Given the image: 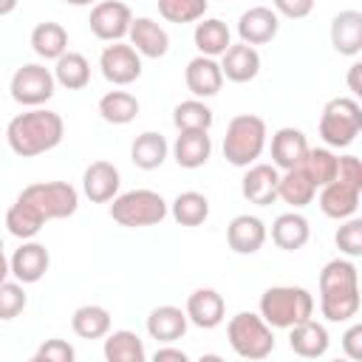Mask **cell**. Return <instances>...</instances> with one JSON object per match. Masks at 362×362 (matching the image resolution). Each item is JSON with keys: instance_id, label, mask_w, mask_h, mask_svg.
I'll return each instance as SVG.
<instances>
[{"instance_id": "39", "label": "cell", "mask_w": 362, "mask_h": 362, "mask_svg": "<svg viewBox=\"0 0 362 362\" xmlns=\"http://www.w3.org/2000/svg\"><path fill=\"white\" fill-rule=\"evenodd\" d=\"M212 119H215L212 110L201 99H187V102L175 105V110H173V124L178 130H209Z\"/></svg>"}, {"instance_id": "48", "label": "cell", "mask_w": 362, "mask_h": 362, "mask_svg": "<svg viewBox=\"0 0 362 362\" xmlns=\"http://www.w3.org/2000/svg\"><path fill=\"white\" fill-rule=\"evenodd\" d=\"M156 362H187V354L181 348H158L153 354Z\"/></svg>"}, {"instance_id": "31", "label": "cell", "mask_w": 362, "mask_h": 362, "mask_svg": "<svg viewBox=\"0 0 362 362\" xmlns=\"http://www.w3.org/2000/svg\"><path fill=\"white\" fill-rule=\"evenodd\" d=\"M71 328L82 339H102L110 331V311L105 305H79L71 317Z\"/></svg>"}, {"instance_id": "24", "label": "cell", "mask_w": 362, "mask_h": 362, "mask_svg": "<svg viewBox=\"0 0 362 362\" xmlns=\"http://www.w3.org/2000/svg\"><path fill=\"white\" fill-rule=\"evenodd\" d=\"M221 57H223L221 74L232 82H252L260 74V54L255 51V45L238 42V45H229Z\"/></svg>"}, {"instance_id": "22", "label": "cell", "mask_w": 362, "mask_h": 362, "mask_svg": "<svg viewBox=\"0 0 362 362\" xmlns=\"http://www.w3.org/2000/svg\"><path fill=\"white\" fill-rule=\"evenodd\" d=\"M226 243L238 255H255L266 243V226L255 215H238L226 226Z\"/></svg>"}, {"instance_id": "34", "label": "cell", "mask_w": 362, "mask_h": 362, "mask_svg": "<svg viewBox=\"0 0 362 362\" xmlns=\"http://www.w3.org/2000/svg\"><path fill=\"white\" fill-rule=\"evenodd\" d=\"M105 359L107 362H144L147 351L144 342L139 339V334L133 331H107L105 339Z\"/></svg>"}, {"instance_id": "30", "label": "cell", "mask_w": 362, "mask_h": 362, "mask_svg": "<svg viewBox=\"0 0 362 362\" xmlns=\"http://www.w3.org/2000/svg\"><path fill=\"white\" fill-rule=\"evenodd\" d=\"M192 40H195V48H198L204 57H212V59H215V57H221V54L232 45L229 25H226L223 20H218V17L201 20V23L195 25Z\"/></svg>"}, {"instance_id": "15", "label": "cell", "mask_w": 362, "mask_h": 362, "mask_svg": "<svg viewBox=\"0 0 362 362\" xmlns=\"http://www.w3.org/2000/svg\"><path fill=\"white\" fill-rule=\"evenodd\" d=\"M184 82H187V88L195 99H209L223 88V74H221V65L212 57L198 54L195 59L187 62Z\"/></svg>"}, {"instance_id": "36", "label": "cell", "mask_w": 362, "mask_h": 362, "mask_svg": "<svg viewBox=\"0 0 362 362\" xmlns=\"http://www.w3.org/2000/svg\"><path fill=\"white\" fill-rule=\"evenodd\" d=\"M300 170H303V173L311 178V184L320 189V187H325L328 181L337 178V156H334L328 147H308V153H305Z\"/></svg>"}, {"instance_id": "1", "label": "cell", "mask_w": 362, "mask_h": 362, "mask_svg": "<svg viewBox=\"0 0 362 362\" xmlns=\"http://www.w3.org/2000/svg\"><path fill=\"white\" fill-rule=\"evenodd\" d=\"M62 136H65L62 116L45 107H31L25 113H17L6 127L8 147L20 158H34L40 153L54 150L62 141Z\"/></svg>"}, {"instance_id": "51", "label": "cell", "mask_w": 362, "mask_h": 362, "mask_svg": "<svg viewBox=\"0 0 362 362\" xmlns=\"http://www.w3.org/2000/svg\"><path fill=\"white\" fill-rule=\"evenodd\" d=\"M17 3H20V0H0V17L11 14V11L17 8Z\"/></svg>"}, {"instance_id": "5", "label": "cell", "mask_w": 362, "mask_h": 362, "mask_svg": "<svg viewBox=\"0 0 362 362\" xmlns=\"http://www.w3.org/2000/svg\"><path fill=\"white\" fill-rule=\"evenodd\" d=\"M226 337H229L232 351L240 359H266L274 351L272 325L260 314H252V311L235 314L226 325Z\"/></svg>"}, {"instance_id": "12", "label": "cell", "mask_w": 362, "mask_h": 362, "mask_svg": "<svg viewBox=\"0 0 362 362\" xmlns=\"http://www.w3.org/2000/svg\"><path fill=\"white\" fill-rule=\"evenodd\" d=\"M48 266H51V255H48V249H45L42 243H37V240L23 243V246L11 255V260H8V272H11L14 280H20L23 286L40 283V280L45 277Z\"/></svg>"}, {"instance_id": "13", "label": "cell", "mask_w": 362, "mask_h": 362, "mask_svg": "<svg viewBox=\"0 0 362 362\" xmlns=\"http://www.w3.org/2000/svg\"><path fill=\"white\" fill-rule=\"evenodd\" d=\"M277 181H280V173L274 164H249L240 181V192L249 204L269 206L277 201Z\"/></svg>"}, {"instance_id": "38", "label": "cell", "mask_w": 362, "mask_h": 362, "mask_svg": "<svg viewBox=\"0 0 362 362\" xmlns=\"http://www.w3.org/2000/svg\"><path fill=\"white\" fill-rule=\"evenodd\" d=\"M42 226H45V221H42L31 206H25V204H20V201H14V204L8 206V212H6V229H8L14 238H20V240H31Z\"/></svg>"}, {"instance_id": "50", "label": "cell", "mask_w": 362, "mask_h": 362, "mask_svg": "<svg viewBox=\"0 0 362 362\" xmlns=\"http://www.w3.org/2000/svg\"><path fill=\"white\" fill-rule=\"evenodd\" d=\"M11 272H8V260H6V252H3V240H0V283L8 277Z\"/></svg>"}, {"instance_id": "2", "label": "cell", "mask_w": 362, "mask_h": 362, "mask_svg": "<svg viewBox=\"0 0 362 362\" xmlns=\"http://www.w3.org/2000/svg\"><path fill=\"white\" fill-rule=\"evenodd\" d=\"M314 314V297L303 286H272L260 294V317L272 328H291Z\"/></svg>"}, {"instance_id": "3", "label": "cell", "mask_w": 362, "mask_h": 362, "mask_svg": "<svg viewBox=\"0 0 362 362\" xmlns=\"http://www.w3.org/2000/svg\"><path fill=\"white\" fill-rule=\"evenodd\" d=\"M266 147V122L255 113H240L226 124L223 158L235 167H249Z\"/></svg>"}, {"instance_id": "6", "label": "cell", "mask_w": 362, "mask_h": 362, "mask_svg": "<svg viewBox=\"0 0 362 362\" xmlns=\"http://www.w3.org/2000/svg\"><path fill=\"white\" fill-rule=\"evenodd\" d=\"M110 218L127 229L156 226L167 218V201L153 189H130V192H122L113 198Z\"/></svg>"}, {"instance_id": "41", "label": "cell", "mask_w": 362, "mask_h": 362, "mask_svg": "<svg viewBox=\"0 0 362 362\" xmlns=\"http://www.w3.org/2000/svg\"><path fill=\"white\" fill-rule=\"evenodd\" d=\"M209 0H158V14L167 20V23H195L204 17Z\"/></svg>"}, {"instance_id": "7", "label": "cell", "mask_w": 362, "mask_h": 362, "mask_svg": "<svg viewBox=\"0 0 362 362\" xmlns=\"http://www.w3.org/2000/svg\"><path fill=\"white\" fill-rule=\"evenodd\" d=\"M362 130V107L351 96H337L322 107L320 116V136L328 147H348L356 141Z\"/></svg>"}, {"instance_id": "9", "label": "cell", "mask_w": 362, "mask_h": 362, "mask_svg": "<svg viewBox=\"0 0 362 362\" xmlns=\"http://www.w3.org/2000/svg\"><path fill=\"white\" fill-rule=\"evenodd\" d=\"M90 31L96 40H105V42H119L122 37H127L130 31V23H133V14H130V6L122 3V0H105V3H96L93 11H90Z\"/></svg>"}, {"instance_id": "37", "label": "cell", "mask_w": 362, "mask_h": 362, "mask_svg": "<svg viewBox=\"0 0 362 362\" xmlns=\"http://www.w3.org/2000/svg\"><path fill=\"white\" fill-rule=\"evenodd\" d=\"M173 218L181 226H201L209 218V201H206V195H201L195 189L178 192L175 201H173Z\"/></svg>"}, {"instance_id": "10", "label": "cell", "mask_w": 362, "mask_h": 362, "mask_svg": "<svg viewBox=\"0 0 362 362\" xmlns=\"http://www.w3.org/2000/svg\"><path fill=\"white\" fill-rule=\"evenodd\" d=\"M99 68H102V76L113 85H130L141 76V54L127 45V42H113L102 51L99 57Z\"/></svg>"}, {"instance_id": "4", "label": "cell", "mask_w": 362, "mask_h": 362, "mask_svg": "<svg viewBox=\"0 0 362 362\" xmlns=\"http://www.w3.org/2000/svg\"><path fill=\"white\" fill-rule=\"evenodd\" d=\"M17 201L31 206L48 223V221L71 218L79 206V192L68 181H40V184H28L17 195Z\"/></svg>"}, {"instance_id": "52", "label": "cell", "mask_w": 362, "mask_h": 362, "mask_svg": "<svg viewBox=\"0 0 362 362\" xmlns=\"http://www.w3.org/2000/svg\"><path fill=\"white\" fill-rule=\"evenodd\" d=\"M65 3H71V6H90L93 0H65Z\"/></svg>"}, {"instance_id": "19", "label": "cell", "mask_w": 362, "mask_h": 362, "mask_svg": "<svg viewBox=\"0 0 362 362\" xmlns=\"http://www.w3.org/2000/svg\"><path fill=\"white\" fill-rule=\"evenodd\" d=\"M226 303L215 288H195L187 297V320L198 328H215L223 322Z\"/></svg>"}, {"instance_id": "20", "label": "cell", "mask_w": 362, "mask_h": 362, "mask_svg": "<svg viewBox=\"0 0 362 362\" xmlns=\"http://www.w3.org/2000/svg\"><path fill=\"white\" fill-rule=\"evenodd\" d=\"M331 45L342 57H356L362 51V14L345 8L331 20Z\"/></svg>"}, {"instance_id": "8", "label": "cell", "mask_w": 362, "mask_h": 362, "mask_svg": "<svg viewBox=\"0 0 362 362\" xmlns=\"http://www.w3.org/2000/svg\"><path fill=\"white\" fill-rule=\"evenodd\" d=\"M54 85H57L54 71H48L40 62H25V65H20L14 71L8 90H11V99L17 105H23V107H40V105H45L54 96Z\"/></svg>"}, {"instance_id": "11", "label": "cell", "mask_w": 362, "mask_h": 362, "mask_svg": "<svg viewBox=\"0 0 362 362\" xmlns=\"http://www.w3.org/2000/svg\"><path fill=\"white\" fill-rule=\"evenodd\" d=\"M277 31H280V14L269 6H252L238 20V34L240 42L246 45H266L277 37Z\"/></svg>"}, {"instance_id": "14", "label": "cell", "mask_w": 362, "mask_h": 362, "mask_svg": "<svg viewBox=\"0 0 362 362\" xmlns=\"http://www.w3.org/2000/svg\"><path fill=\"white\" fill-rule=\"evenodd\" d=\"M122 175L110 161H93L82 173V189L90 204H107L119 195Z\"/></svg>"}, {"instance_id": "45", "label": "cell", "mask_w": 362, "mask_h": 362, "mask_svg": "<svg viewBox=\"0 0 362 362\" xmlns=\"http://www.w3.org/2000/svg\"><path fill=\"white\" fill-rule=\"evenodd\" d=\"M337 178L362 187V164L356 156H337Z\"/></svg>"}, {"instance_id": "46", "label": "cell", "mask_w": 362, "mask_h": 362, "mask_svg": "<svg viewBox=\"0 0 362 362\" xmlns=\"http://www.w3.org/2000/svg\"><path fill=\"white\" fill-rule=\"evenodd\" d=\"M274 11L288 20H303L314 11V0H272Z\"/></svg>"}, {"instance_id": "33", "label": "cell", "mask_w": 362, "mask_h": 362, "mask_svg": "<svg viewBox=\"0 0 362 362\" xmlns=\"http://www.w3.org/2000/svg\"><path fill=\"white\" fill-rule=\"evenodd\" d=\"M99 116L107 124H130L139 116V99L127 90H107L99 99Z\"/></svg>"}, {"instance_id": "40", "label": "cell", "mask_w": 362, "mask_h": 362, "mask_svg": "<svg viewBox=\"0 0 362 362\" xmlns=\"http://www.w3.org/2000/svg\"><path fill=\"white\" fill-rule=\"evenodd\" d=\"M351 286H359V272L351 260L345 257H334L322 266L320 272V291L325 288H351Z\"/></svg>"}, {"instance_id": "35", "label": "cell", "mask_w": 362, "mask_h": 362, "mask_svg": "<svg viewBox=\"0 0 362 362\" xmlns=\"http://www.w3.org/2000/svg\"><path fill=\"white\" fill-rule=\"evenodd\" d=\"M54 79L68 90H79L90 82V62L76 51H65L54 65Z\"/></svg>"}, {"instance_id": "21", "label": "cell", "mask_w": 362, "mask_h": 362, "mask_svg": "<svg viewBox=\"0 0 362 362\" xmlns=\"http://www.w3.org/2000/svg\"><path fill=\"white\" fill-rule=\"evenodd\" d=\"M127 37H130V45H133L141 57L158 59V57H164V54L170 51V37H167V31H164L156 20H150V17H136V20L130 23Z\"/></svg>"}, {"instance_id": "27", "label": "cell", "mask_w": 362, "mask_h": 362, "mask_svg": "<svg viewBox=\"0 0 362 362\" xmlns=\"http://www.w3.org/2000/svg\"><path fill=\"white\" fill-rule=\"evenodd\" d=\"M320 311L331 322H348L359 311V286L320 291Z\"/></svg>"}, {"instance_id": "28", "label": "cell", "mask_w": 362, "mask_h": 362, "mask_svg": "<svg viewBox=\"0 0 362 362\" xmlns=\"http://www.w3.org/2000/svg\"><path fill=\"white\" fill-rule=\"evenodd\" d=\"M170 153V144L161 133L156 130H144L141 136H136L133 147H130V161L139 167V170H158L164 164Z\"/></svg>"}, {"instance_id": "26", "label": "cell", "mask_w": 362, "mask_h": 362, "mask_svg": "<svg viewBox=\"0 0 362 362\" xmlns=\"http://www.w3.org/2000/svg\"><path fill=\"white\" fill-rule=\"evenodd\" d=\"M308 235H311V226H308V221L300 212H283L272 223V240L283 252L303 249L308 243Z\"/></svg>"}, {"instance_id": "25", "label": "cell", "mask_w": 362, "mask_h": 362, "mask_svg": "<svg viewBox=\"0 0 362 362\" xmlns=\"http://www.w3.org/2000/svg\"><path fill=\"white\" fill-rule=\"evenodd\" d=\"M187 311H181L178 305H158L150 311L147 317V334L156 339V342H175L187 334Z\"/></svg>"}, {"instance_id": "29", "label": "cell", "mask_w": 362, "mask_h": 362, "mask_svg": "<svg viewBox=\"0 0 362 362\" xmlns=\"http://www.w3.org/2000/svg\"><path fill=\"white\" fill-rule=\"evenodd\" d=\"M314 195H317V187L311 184V178L300 167L283 170V175L277 181V198L280 201H286L294 209H303V206H308L314 201Z\"/></svg>"}, {"instance_id": "49", "label": "cell", "mask_w": 362, "mask_h": 362, "mask_svg": "<svg viewBox=\"0 0 362 362\" xmlns=\"http://www.w3.org/2000/svg\"><path fill=\"white\" fill-rule=\"evenodd\" d=\"M359 71H362V65H359V62H354V65H351V71H348V88H351V93H354V96H359V93H362Z\"/></svg>"}, {"instance_id": "43", "label": "cell", "mask_w": 362, "mask_h": 362, "mask_svg": "<svg viewBox=\"0 0 362 362\" xmlns=\"http://www.w3.org/2000/svg\"><path fill=\"white\" fill-rule=\"evenodd\" d=\"M337 246L348 257L362 255V221L359 218H345V223L337 229Z\"/></svg>"}, {"instance_id": "44", "label": "cell", "mask_w": 362, "mask_h": 362, "mask_svg": "<svg viewBox=\"0 0 362 362\" xmlns=\"http://www.w3.org/2000/svg\"><path fill=\"white\" fill-rule=\"evenodd\" d=\"M74 348L65 342V339H59V337H54V339H45L40 348H37V354H34V362H74Z\"/></svg>"}, {"instance_id": "47", "label": "cell", "mask_w": 362, "mask_h": 362, "mask_svg": "<svg viewBox=\"0 0 362 362\" xmlns=\"http://www.w3.org/2000/svg\"><path fill=\"white\" fill-rule=\"evenodd\" d=\"M342 351L351 359H362V325H351L342 334Z\"/></svg>"}, {"instance_id": "42", "label": "cell", "mask_w": 362, "mask_h": 362, "mask_svg": "<svg viewBox=\"0 0 362 362\" xmlns=\"http://www.w3.org/2000/svg\"><path fill=\"white\" fill-rule=\"evenodd\" d=\"M25 308V291H23V283L14 280H3L0 283V320H14L17 314H23Z\"/></svg>"}, {"instance_id": "17", "label": "cell", "mask_w": 362, "mask_h": 362, "mask_svg": "<svg viewBox=\"0 0 362 362\" xmlns=\"http://www.w3.org/2000/svg\"><path fill=\"white\" fill-rule=\"evenodd\" d=\"M209 130H178L175 144H173V158L184 170H198L209 161L212 156V139L206 136Z\"/></svg>"}, {"instance_id": "23", "label": "cell", "mask_w": 362, "mask_h": 362, "mask_svg": "<svg viewBox=\"0 0 362 362\" xmlns=\"http://www.w3.org/2000/svg\"><path fill=\"white\" fill-rule=\"evenodd\" d=\"M288 345H291V351L297 356L317 359V356H322L328 351V331H325L322 322L308 317V320H303V322L288 328Z\"/></svg>"}, {"instance_id": "18", "label": "cell", "mask_w": 362, "mask_h": 362, "mask_svg": "<svg viewBox=\"0 0 362 362\" xmlns=\"http://www.w3.org/2000/svg\"><path fill=\"white\" fill-rule=\"evenodd\" d=\"M308 153V141H305V133L297 130V127H280L274 136H272V164L277 170H294L303 164Z\"/></svg>"}, {"instance_id": "32", "label": "cell", "mask_w": 362, "mask_h": 362, "mask_svg": "<svg viewBox=\"0 0 362 362\" xmlns=\"http://www.w3.org/2000/svg\"><path fill=\"white\" fill-rule=\"evenodd\" d=\"M31 48L42 59H59L68 51V31L59 23H40L31 31Z\"/></svg>"}, {"instance_id": "16", "label": "cell", "mask_w": 362, "mask_h": 362, "mask_svg": "<svg viewBox=\"0 0 362 362\" xmlns=\"http://www.w3.org/2000/svg\"><path fill=\"white\" fill-rule=\"evenodd\" d=\"M359 195H362V187H354L348 181L334 178L325 187H320V209L328 218L345 221L359 209Z\"/></svg>"}]
</instances>
